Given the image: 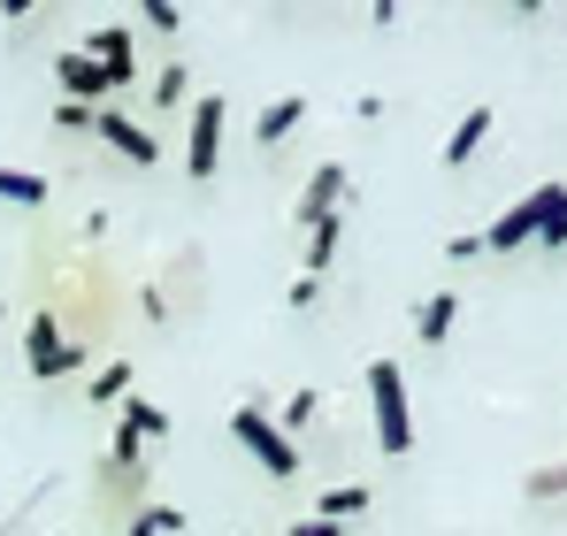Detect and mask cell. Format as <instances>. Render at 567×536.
I'll return each mask as SVG.
<instances>
[{
	"label": "cell",
	"mask_w": 567,
	"mask_h": 536,
	"mask_svg": "<svg viewBox=\"0 0 567 536\" xmlns=\"http://www.w3.org/2000/svg\"><path fill=\"white\" fill-rule=\"evenodd\" d=\"M338 238H346V223H338V215L307 230V276H315V284H322V268L338 261Z\"/></svg>",
	"instance_id": "16"
},
{
	"label": "cell",
	"mask_w": 567,
	"mask_h": 536,
	"mask_svg": "<svg viewBox=\"0 0 567 536\" xmlns=\"http://www.w3.org/2000/svg\"><path fill=\"white\" fill-rule=\"evenodd\" d=\"M85 54L100 62V78H107V92H123L131 78H138V47H131V31H123V23H100L93 39H85Z\"/></svg>",
	"instance_id": "6"
},
{
	"label": "cell",
	"mask_w": 567,
	"mask_h": 536,
	"mask_svg": "<svg viewBox=\"0 0 567 536\" xmlns=\"http://www.w3.org/2000/svg\"><path fill=\"white\" fill-rule=\"evenodd\" d=\"M138 460H146V445H138L131 430H115V467H131V475H138Z\"/></svg>",
	"instance_id": "23"
},
{
	"label": "cell",
	"mask_w": 567,
	"mask_h": 536,
	"mask_svg": "<svg viewBox=\"0 0 567 536\" xmlns=\"http://www.w3.org/2000/svg\"><path fill=\"white\" fill-rule=\"evenodd\" d=\"M560 207H567V184H537L529 199H514V207H506V215H498V223L483 230V254H514V246H537V230H545V223H553Z\"/></svg>",
	"instance_id": "2"
},
{
	"label": "cell",
	"mask_w": 567,
	"mask_h": 536,
	"mask_svg": "<svg viewBox=\"0 0 567 536\" xmlns=\"http://www.w3.org/2000/svg\"><path fill=\"white\" fill-rule=\"evenodd\" d=\"M54 78H62V100H78V107L107 100V78H100L93 54H62V62H54Z\"/></svg>",
	"instance_id": "9"
},
{
	"label": "cell",
	"mask_w": 567,
	"mask_h": 536,
	"mask_svg": "<svg viewBox=\"0 0 567 536\" xmlns=\"http://www.w3.org/2000/svg\"><path fill=\"white\" fill-rule=\"evenodd\" d=\"M315 414H322V399H315V391H291V399H284V414H277V430L291 437V430H307Z\"/></svg>",
	"instance_id": "18"
},
{
	"label": "cell",
	"mask_w": 567,
	"mask_h": 536,
	"mask_svg": "<svg viewBox=\"0 0 567 536\" xmlns=\"http://www.w3.org/2000/svg\"><path fill=\"white\" fill-rule=\"evenodd\" d=\"M246 536H254V529H246Z\"/></svg>",
	"instance_id": "27"
},
{
	"label": "cell",
	"mask_w": 567,
	"mask_h": 536,
	"mask_svg": "<svg viewBox=\"0 0 567 536\" xmlns=\"http://www.w3.org/2000/svg\"><path fill=\"white\" fill-rule=\"evenodd\" d=\"M115 430H131L138 445H154V437L169 430V414H162L154 399H138V391H131V399H123V422H115Z\"/></svg>",
	"instance_id": "14"
},
{
	"label": "cell",
	"mask_w": 567,
	"mask_h": 536,
	"mask_svg": "<svg viewBox=\"0 0 567 536\" xmlns=\"http://www.w3.org/2000/svg\"><path fill=\"white\" fill-rule=\"evenodd\" d=\"M138 16H146V23H154V31H177V23H185V16H177V8H169V0H146V8H138Z\"/></svg>",
	"instance_id": "25"
},
{
	"label": "cell",
	"mask_w": 567,
	"mask_h": 536,
	"mask_svg": "<svg viewBox=\"0 0 567 536\" xmlns=\"http://www.w3.org/2000/svg\"><path fill=\"white\" fill-rule=\"evenodd\" d=\"M529 498H567V460L560 467H529Z\"/></svg>",
	"instance_id": "21"
},
{
	"label": "cell",
	"mask_w": 567,
	"mask_h": 536,
	"mask_svg": "<svg viewBox=\"0 0 567 536\" xmlns=\"http://www.w3.org/2000/svg\"><path fill=\"white\" fill-rule=\"evenodd\" d=\"M93 131L107 138V146H115V154H123V162H138V169H146V162L162 154V138H154L146 123H131L123 107H100V115H93Z\"/></svg>",
	"instance_id": "7"
},
{
	"label": "cell",
	"mask_w": 567,
	"mask_h": 536,
	"mask_svg": "<svg viewBox=\"0 0 567 536\" xmlns=\"http://www.w3.org/2000/svg\"><path fill=\"white\" fill-rule=\"evenodd\" d=\"M177 529H185V514H177V506H146V514L131 522V536H177Z\"/></svg>",
	"instance_id": "19"
},
{
	"label": "cell",
	"mask_w": 567,
	"mask_h": 536,
	"mask_svg": "<svg viewBox=\"0 0 567 536\" xmlns=\"http://www.w3.org/2000/svg\"><path fill=\"white\" fill-rule=\"evenodd\" d=\"M369 399H377V445L399 460L414 452V406H406V375L399 360H369Z\"/></svg>",
	"instance_id": "1"
},
{
	"label": "cell",
	"mask_w": 567,
	"mask_h": 536,
	"mask_svg": "<svg viewBox=\"0 0 567 536\" xmlns=\"http://www.w3.org/2000/svg\"><path fill=\"white\" fill-rule=\"evenodd\" d=\"M215 162H223V100H215V92H199V100H192V146H185L192 184L215 177Z\"/></svg>",
	"instance_id": "5"
},
{
	"label": "cell",
	"mask_w": 567,
	"mask_h": 536,
	"mask_svg": "<svg viewBox=\"0 0 567 536\" xmlns=\"http://www.w3.org/2000/svg\"><path fill=\"white\" fill-rule=\"evenodd\" d=\"M93 399H100V406L131 399V360H100V368H93Z\"/></svg>",
	"instance_id": "17"
},
{
	"label": "cell",
	"mask_w": 567,
	"mask_h": 536,
	"mask_svg": "<svg viewBox=\"0 0 567 536\" xmlns=\"http://www.w3.org/2000/svg\"><path fill=\"white\" fill-rule=\"evenodd\" d=\"M47 192H54V184L39 177V169H8V162H0V199H16V207H47Z\"/></svg>",
	"instance_id": "15"
},
{
	"label": "cell",
	"mask_w": 567,
	"mask_h": 536,
	"mask_svg": "<svg viewBox=\"0 0 567 536\" xmlns=\"http://www.w3.org/2000/svg\"><path fill=\"white\" fill-rule=\"evenodd\" d=\"M453 322H461V299H453V291H430V299L414 307V338H422V346H445Z\"/></svg>",
	"instance_id": "11"
},
{
	"label": "cell",
	"mask_w": 567,
	"mask_h": 536,
	"mask_svg": "<svg viewBox=\"0 0 567 536\" xmlns=\"http://www.w3.org/2000/svg\"><path fill=\"white\" fill-rule=\"evenodd\" d=\"M23 360H31V375H39V383H62V375H78V368H85V346H78V338H62V322L39 307V315L23 322Z\"/></svg>",
	"instance_id": "3"
},
{
	"label": "cell",
	"mask_w": 567,
	"mask_h": 536,
	"mask_svg": "<svg viewBox=\"0 0 567 536\" xmlns=\"http://www.w3.org/2000/svg\"><path fill=\"white\" fill-rule=\"evenodd\" d=\"M369 506H377V491H369V483H338V491H322V498H315V522H338V529H346V522H353V514H369Z\"/></svg>",
	"instance_id": "12"
},
{
	"label": "cell",
	"mask_w": 567,
	"mask_h": 536,
	"mask_svg": "<svg viewBox=\"0 0 567 536\" xmlns=\"http://www.w3.org/2000/svg\"><path fill=\"white\" fill-rule=\"evenodd\" d=\"M230 437L254 452V460H261V475H277V483L291 475V467H299V445L284 437L277 414H261V406H238V414H230Z\"/></svg>",
	"instance_id": "4"
},
{
	"label": "cell",
	"mask_w": 567,
	"mask_h": 536,
	"mask_svg": "<svg viewBox=\"0 0 567 536\" xmlns=\"http://www.w3.org/2000/svg\"><path fill=\"white\" fill-rule=\"evenodd\" d=\"M185 62H162V78H154V100H162V107H177V100H185Z\"/></svg>",
	"instance_id": "20"
},
{
	"label": "cell",
	"mask_w": 567,
	"mask_h": 536,
	"mask_svg": "<svg viewBox=\"0 0 567 536\" xmlns=\"http://www.w3.org/2000/svg\"><path fill=\"white\" fill-rule=\"evenodd\" d=\"M537 246H545V254H567V207L545 223V230H537Z\"/></svg>",
	"instance_id": "24"
},
{
	"label": "cell",
	"mask_w": 567,
	"mask_h": 536,
	"mask_svg": "<svg viewBox=\"0 0 567 536\" xmlns=\"http://www.w3.org/2000/svg\"><path fill=\"white\" fill-rule=\"evenodd\" d=\"M491 123H498V115H491V107H468V115H461V123H453V138H445V169H461V162H468L475 146H483V138H491Z\"/></svg>",
	"instance_id": "13"
},
{
	"label": "cell",
	"mask_w": 567,
	"mask_h": 536,
	"mask_svg": "<svg viewBox=\"0 0 567 536\" xmlns=\"http://www.w3.org/2000/svg\"><path fill=\"white\" fill-rule=\"evenodd\" d=\"M338 192H346V162H322V169L307 177V192H299V207H291V215L315 230V223H330V215H338Z\"/></svg>",
	"instance_id": "8"
},
{
	"label": "cell",
	"mask_w": 567,
	"mask_h": 536,
	"mask_svg": "<svg viewBox=\"0 0 567 536\" xmlns=\"http://www.w3.org/2000/svg\"><path fill=\"white\" fill-rule=\"evenodd\" d=\"M93 115H100V107H78V100H62V107H54V123H62V131H93Z\"/></svg>",
	"instance_id": "22"
},
{
	"label": "cell",
	"mask_w": 567,
	"mask_h": 536,
	"mask_svg": "<svg viewBox=\"0 0 567 536\" xmlns=\"http://www.w3.org/2000/svg\"><path fill=\"white\" fill-rule=\"evenodd\" d=\"M299 123H307V100H299V92H284V100H269V107L254 115V138H261V146H284Z\"/></svg>",
	"instance_id": "10"
},
{
	"label": "cell",
	"mask_w": 567,
	"mask_h": 536,
	"mask_svg": "<svg viewBox=\"0 0 567 536\" xmlns=\"http://www.w3.org/2000/svg\"><path fill=\"white\" fill-rule=\"evenodd\" d=\"M291 536H346V529H338V522H315V514H307V522H291Z\"/></svg>",
	"instance_id": "26"
}]
</instances>
